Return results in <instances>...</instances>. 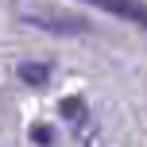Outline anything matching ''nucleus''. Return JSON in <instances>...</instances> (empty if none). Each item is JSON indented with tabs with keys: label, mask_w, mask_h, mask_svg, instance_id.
<instances>
[{
	"label": "nucleus",
	"mask_w": 147,
	"mask_h": 147,
	"mask_svg": "<svg viewBox=\"0 0 147 147\" xmlns=\"http://www.w3.org/2000/svg\"><path fill=\"white\" fill-rule=\"evenodd\" d=\"M27 23L47 27V31H62V35H78L81 31V23H62V20H47V16H27Z\"/></svg>",
	"instance_id": "3"
},
{
	"label": "nucleus",
	"mask_w": 147,
	"mask_h": 147,
	"mask_svg": "<svg viewBox=\"0 0 147 147\" xmlns=\"http://www.w3.org/2000/svg\"><path fill=\"white\" fill-rule=\"evenodd\" d=\"M47 78H51V66H43V62H23L20 66V81H27V85H43Z\"/></svg>",
	"instance_id": "2"
},
{
	"label": "nucleus",
	"mask_w": 147,
	"mask_h": 147,
	"mask_svg": "<svg viewBox=\"0 0 147 147\" xmlns=\"http://www.w3.org/2000/svg\"><path fill=\"white\" fill-rule=\"evenodd\" d=\"M31 140H35L39 147H51L54 143V128L51 124H35V128H31Z\"/></svg>",
	"instance_id": "5"
},
{
	"label": "nucleus",
	"mask_w": 147,
	"mask_h": 147,
	"mask_svg": "<svg viewBox=\"0 0 147 147\" xmlns=\"http://www.w3.org/2000/svg\"><path fill=\"white\" fill-rule=\"evenodd\" d=\"M62 116H66V120H81V116H85V101L66 97V101H62Z\"/></svg>",
	"instance_id": "4"
},
{
	"label": "nucleus",
	"mask_w": 147,
	"mask_h": 147,
	"mask_svg": "<svg viewBox=\"0 0 147 147\" xmlns=\"http://www.w3.org/2000/svg\"><path fill=\"white\" fill-rule=\"evenodd\" d=\"M89 4L101 8V12H112L116 20L143 23V27H147V4H143V0H89Z\"/></svg>",
	"instance_id": "1"
}]
</instances>
